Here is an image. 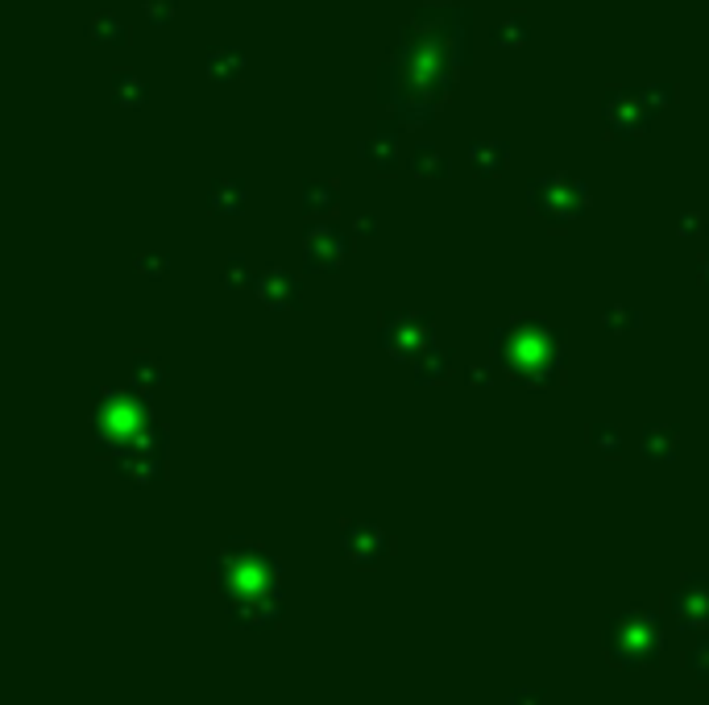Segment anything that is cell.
Masks as SVG:
<instances>
[{
    "label": "cell",
    "mask_w": 709,
    "mask_h": 705,
    "mask_svg": "<svg viewBox=\"0 0 709 705\" xmlns=\"http://www.w3.org/2000/svg\"><path fill=\"white\" fill-rule=\"evenodd\" d=\"M88 38L100 42V46H121L129 38V25L117 17V13H96L88 21Z\"/></svg>",
    "instance_id": "5b68a950"
},
{
    "label": "cell",
    "mask_w": 709,
    "mask_h": 705,
    "mask_svg": "<svg viewBox=\"0 0 709 705\" xmlns=\"http://www.w3.org/2000/svg\"><path fill=\"white\" fill-rule=\"evenodd\" d=\"M141 17L162 30V25H170L179 17V0H141Z\"/></svg>",
    "instance_id": "8992f818"
},
{
    "label": "cell",
    "mask_w": 709,
    "mask_h": 705,
    "mask_svg": "<svg viewBox=\"0 0 709 705\" xmlns=\"http://www.w3.org/2000/svg\"><path fill=\"white\" fill-rule=\"evenodd\" d=\"M527 38H531V17L527 13H506L494 25V46L498 50H519V46H527Z\"/></svg>",
    "instance_id": "3957f363"
},
{
    "label": "cell",
    "mask_w": 709,
    "mask_h": 705,
    "mask_svg": "<svg viewBox=\"0 0 709 705\" xmlns=\"http://www.w3.org/2000/svg\"><path fill=\"white\" fill-rule=\"evenodd\" d=\"M602 117H606L610 133H639L647 125V104H643V96H631V92L614 88L606 96V104H602Z\"/></svg>",
    "instance_id": "6da1fadb"
},
{
    "label": "cell",
    "mask_w": 709,
    "mask_h": 705,
    "mask_svg": "<svg viewBox=\"0 0 709 705\" xmlns=\"http://www.w3.org/2000/svg\"><path fill=\"white\" fill-rule=\"evenodd\" d=\"M639 96H643L647 108H660V104H672V100H676V88H672V83H647Z\"/></svg>",
    "instance_id": "52a82bcc"
},
{
    "label": "cell",
    "mask_w": 709,
    "mask_h": 705,
    "mask_svg": "<svg viewBox=\"0 0 709 705\" xmlns=\"http://www.w3.org/2000/svg\"><path fill=\"white\" fill-rule=\"evenodd\" d=\"M112 96H117L125 108H141L150 92H146V79H141L137 71L121 67V71H112Z\"/></svg>",
    "instance_id": "277c9868"
},
{
    "label": "cell",
    "mask_w": 709,
    "mask_h": 705,
    "mask_svg": "<svg viewBox=\"0 0 709 705\" xmlns=\"http://www.w3.org/2000/svg\"><path fill=\"white\" fill-rule=\"evenodd\" d=\"M245 67H249V54H245L241 46H212V50L204 54V71H208L216 83H233V79H241Z\"/></svg>",
    "instance_id": "7a4b0ae2"
}]
</instances>
